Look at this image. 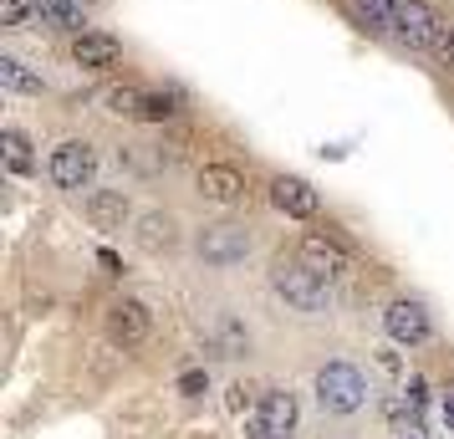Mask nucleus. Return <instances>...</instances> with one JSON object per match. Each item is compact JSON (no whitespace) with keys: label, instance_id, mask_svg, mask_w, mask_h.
I'll return each instance as SVG.
<instances>
[{"label":"nucleus","instance_id":"nucleus-1","mask_svg":"<svg viewBox=\"0 0 454 439\" xmlns=\"http://www.w3.org/2000/svg\"><path fill=\"white\" fill-rule=\"evenodd\" d=\"M270 286H276V296H286L296 312H322V307L332 302V281L317 276L311 266H301V261H296V266L281 261V266L270 271Z\"/></svg>","mask_w":454,"mask_h":439},{"label":"nucleus","instance_id":"nucleus-2","mask_svg":"<svg viewBox=\"0 0 454 439\" xmlns=\"http://www.w3.org/2000/svg\"><path fill=\"white\" fill-rule=\"evenodd\" d=\"M317 398H322L327 414H352V409H363V398H368V378L357 373L352 363H327V368L317 373Z\"/></svg>","mask_w":454,"mask_h":439},{"label":"nucleus","instance_id":"nucleus-3","mask_svg":"<svg viewBox=\"0 0 454 439\" xmlns=\"http://www.w3.org/2000/svg\"><path fill=\"white\" fill-rule=\"evenodd\" d=\"M46 174H51V184L57 189H87L92 184V174H98V153H92L82 138H67V144L51 148Z\"/></svg>","mask_w":454,"mask_h":439},{"label":"nucleus","instance_id":"nucleus-4","mask_svg":"<svg viewBox=\"0 0 454 439\" xmlns=\"http://www.w3.org/2000/svg\"><path fill=\"white\" fill-rule=\"evenodd\" d=\"M393 31H398V42H409L413 51L444 42V21L434 16V5H424V0H398V11H393Z\"/></svg>","mask_w":454,"mask_h":439},{"label":"nucleus","instance_id":"nucleus-5","mask_svg":"<svg viewBox=\"0 0 454 439\" xmlns=\"http://www.w3.org/2000/svg\"><path fill=\"white\" fill-rule=\"evenodd\" d=\"M301 266H311L317 276L337 281V276L348 271V240H342L337 231H327V235H307V240H301Z\"/></svg>","mask_w":454,"mask_h":439},{"label":"nucleus","instance_id":"nucleus-6","mask_svg":"<svg viewBox=\"0 0 454 439\" xmlns=\"http://www.w3.org/2000/svg\"><path fill=\"white\" fill-rule=\"evenodd\" d=\"M200 255H205L209 266H235V261L250 255V235L240 225H209L200 235Z\"/></svg>","mask_w":454,"mask_h":439},{"label":"nucleus","instance_id":"nucleus-7","mask_svg":"<svg viewBox=\"0 0 454 439\" xmlns=\"http://www.w3.org/2000/svg\"><path fill=\"white\" fill-rule=\"evenodd\" d=\"M72 62L87 67V72L118 67V62H123V42H118V36H107V31H82V36L72 42Z\"/></svg>","mask_w":454,"mask_h":439},{"label":"nucleus","instance_id":"nucleus-8","mask_svg":"<svg viewBox=\"0 0 454 439\" xmlns=\"http://www.w3.org/2000/svg\"><path fill=\"white\" fill-rule=\"evenodd\" d=\"M383 322H388V337L393 342H403V348L429 342V312H424L419 302H393L388 312H383Z\"/></svg>","mask_w":454,"mask_h":439},{"label":"nucleus","instance_id":"nucleus-9","mask_svg":"<svg viewBox=\"0 0 454 439\" xmlns=\"http://www.w3.org/2000/svg\"><path fill=\"white\" fill-rule=\"evenodd\" d=\"M200 194L215 205H240L246 200V174L235 164H205L200 169Z\"/></svg>","mask_w":454,"mask_h":439},{"label":"nucleus","instance_id":"nucleus-10","mask_svg":"<svg viewBox=\"0 0 454 439\" xmlns=\"http://www.w3.org/2000/svg\"><path fill=\"white\" fill-rule=\"evenodd\" d=\"M261 439H286L291 429H296V419H301V409H296V394H286V388H276V394L261 398Z\"/></svg>","mask_w":454,"mask_h":439},{"label":"nucleus","instance_id":"nucleus-11","mask_svg":"<svg viewBox=\"0 0 454 439\" xmlns=\"http://www.w3.org/2000/svg\"><path fill=\"white\" fill-rule=\"evenodd\" d=\"M107 337H113L118 348H138L148 337V307L144 302H118V307H107Z\"/></svg>","mask_w":454,"mask_h":439},{"label":"nucleus","instance_id":"nucleus-12","mask_svg":"<svg viewBox=\"0 0 454 439\" xmlns=\"http://www.w3.org/2000/svg\"><path fill=\"white\" fill-rule=\"evenodd\" d=\"M270 200H276V209H286L291 220H311L317 215V189L307 179H276L270 184Z\"/></svg>","mask_w":454,"mask_h":439},{"label":"nucleus","instance_id":"nucleus-13","mask_svg":"<svg viewBox=\"0 0 454 439\" xmlns=\"http://www.w3.org/2000/svg\"><path fill=\"white\" fill-rule=\"evenodd\" d=\"M87 220H92L98 231H123L128 225V194L123 189H98V194L87 200Z\"/></svg>","mask_w":454,"mask_h":439},{"label":"nucleus","instance_id":"nucleus-14","mask_svg":"<svg viewBox=\"0 0 454 439\" xmlns=\"http://www.w3.org/2000/svg\"><path fill=\"white\" fill-rule=\"evenodd\" d=\"M138 246H144L148 255L174 251V246H179V231H174V220H168L164 209H153V215H144V220H138Z\"/></svg>","mask_w":454,"mask_h":439},{"label":"nucleus","instance_id":"nucleus-15","mask_svg":"<svg viewBox=\"0 0 454 439\" xmlns=\"http://www.w3.org/2000/svg\"><path fill=\"white\" fill-rule=\"evenodd\" d=\"M36 16L57 31H82V5L77 0H36Z\"/></svg>","mask_w":454,"mask_h":439},{"label":"nucleus","instance_id":"nucleus-16","mask_svg":"<svg viewBox=\"0 0 454 439\" xmlns=\"http://www.w3.org/2000/svg\"><path fill=\"white\" fill-rule=\"evenodd\" d=\"M0 148H5V169H11V174H31V144H26V133L5 128Z\"/></svg>","mask_w":454,"mask_h":439},{"label":"nucleus","instance_id":"nucleus-17","mask_svg":"<svg viewBox=\"0 0 454 439\" xmlns=\"http://www.w3.org/2000/svg\"><path fill=\"white\" fill-rule=\"evenodd\" d=\"M107 107H113L118 118H144V92H138V87H113V92H107Z\"/></svg>","mask_w":454,"mask_h":439},{"label":"nucleus","instance_id":"nucleus-18","mask_svg":"<svg viewBox=\"0 0 454 439\" xmlns=\"http://www.w3.org/2000/svg\"><path fill=\"white\" fill-rule=\"evenodd\" d=\"M352 11H357L363 26H388L393 11H398V0H352Z\"/></svg>","mask_w":454,"mask_h":439},{"label":"nucleus","instance_id":"nucleus-19","mask_svg":"<svg viewBox=\"0 0 454 439\" xmlns=\"http://www.w3.org/2000/svg\"><path fill=\"white\" fill-rule=\"evenodd\" d=\"M0 82L11 87V92H42V77H31V72H26L21 62H11V57L0 62Z\"/></svg>","mask_w":454,"mask_h":439},{"label":"nucleus","instance_id":"nucleus-20","mask_svg":"<svg viewBox=\"0 0 454 439\" xmlns=\"http://www.w3.org/2000/svg\"><path fill=\"white\" fill-rule=\"evenodd\" d=\"M179 113V98L174 92H144V118L148 123H164V118H174Z\"/></svg>","mask_w":454,"mask_h":439},{"label":"nucleus","instance_id":"nucleus-21","mask_svg":"<svg viewBox=\"0 0 454 439\" xmlns=\"http://www.w3.org/2000/svg\"><path fill=\"white\" fill-rule=\"evenodd\" d=\"M215 337H220V357H240V353H246V333H240L230 317L215 322Z\"/></svg>","mask_w":454,"mask_h":439},{"label":"nucleus","instance_id":"nucleus-22","mask_svg":"<svg viewBox=\"0 0 454 439\" xmlns=\"http://www.w3.org/2000/svg\"><path fill=\"white\" fill-rule=\"evenodd\" d=\"M31 11H36V0H0V26H26Z\"/></svg>","mask_w":454,"mask_h":439},{"label":"nucleus","instance_id":"nucleus-23","mask_svg":"<svg viewBox=\"0 0 454 439\" xmlns=\"http://www.w3.org/2000/svg\"><path fill=\"white\" fill-rule=\"evenodd\" d=\"M205 388H209L205 373H184V378H179V394H184V398H200Z\"/></svg>","mask_w":454,"mask_h":439},{"label":"nucleus","instance_id":"nucleus-24","mask_svg":"<svg viewBox=\"0 0 454 439\" xmlns=\"http://www.w3.org/2000/svg\"><path fill=\"white\" fill-rule=\"evenodd\" d=\"M439 57H444V67H454V26H444V42H439Z\"/></svg>","mask_w":454,"mask_h":439},{"label":"nucleus","instance_id":"nucleus-25","mask_svg":"<svg viewBox=\"0 0 454 439\" xmlns=\"http://www.w3.org/2000/svg\"><path fill=\"white\" fill-rule=\"evenodd\" d=\"M444 424H450V429H454V394L444 398Z\"/></svg>","mask_w":454,"mask_h":439},{"label":"nucleus","instance_id":"nucleus-26","mask_svg":"<svg viewBox=\"0 0 454 439\" xmlns=\"http://www.w3.org/2000/svg\"><path fill=\"white\" fill-rule=\"evenodd\" d=\"M409 439H413V435H409Z\"/></svg>","mask_w":454,"mask_h":439}]
</instances>
